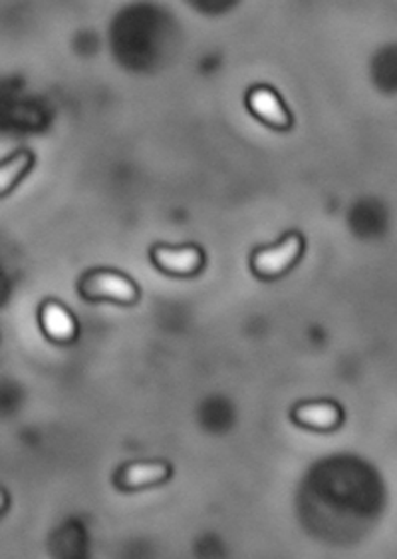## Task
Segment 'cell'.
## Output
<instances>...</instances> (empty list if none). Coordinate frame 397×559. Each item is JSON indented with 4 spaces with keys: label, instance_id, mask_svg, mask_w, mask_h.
<instances>
[{
    "label": "cell",
    "instance_id": "4",
    "mask_svg": "<svg viewBox=\"0 0 397 559\" xmlns=\"http://www.w3.org/2000/svg\"><path fill=\"white\" fill-rule=\"evenodd\" d=\"M246 102H249V110L266 126L275 130H288L292 126V118L285 102L280 100V96L273 90L266 86L253 88Z\"/></svg>",
    "mask_w": 397,
    "mask_h": 559
},
{
    "label": "cell",
    "instance_id": "6",
    "mask_svg": "<svg viewBox=\"0 0 397 559\" xmlns=\"http://www.w3.org/2000/svg\"><path fill=\"white\" fill-rule=\"evenodd\" d=\"M169 474H171V468L164 462H137V464L125 466L118 474L116 484L123 490H140L145 486H155V484L166 481Z\"/></svg>",
    "mask_w": 397,
    "mask_h": 559
},
{
    "label": "cell",
    "instance_id": "8",
    "mask_svg": "<svg viewBox=\"0 0 397 559\" xmlns=\"http://www.w3.org/2000/svg\"><path fill=\"white\" fill-rule=\"evenodd\" d=\"M33 166V156L28 152H19L16 156L11 157L0 171V183H2V193H9L14 190V186L26 176V171Z\"/></svg>",
    "mask_w": 397,
    "mask_h": 559
},
{
    "label": "cell",
    "instance_id": "3",
    "mask_svg": "<svg viewBox=\"0 0 397 559\" xmlns=\"http://www.w3.org/2000/svg\"><path fill=\"white\" fill-rule=\"evenodd\" d=\"M157 269L176 277H191L203 269V251L195 246L167 247L157 246L152 249Z\"/></svg>",
    "mask_w": 397,
    "mask_h": 559
},
{
    "label": "cell",
    "instance_id": "1",
    "mask_svg": "<svg viewBox=\"0 0 397 559\" xmlns=\"http://www.w3.org/2000/svg\"><path fill=\"white\" fill-rule=\"evenodd\" d=\"M82 295L89 301H111L133 305L140 299V289L130 277L116 271H94L80 285Z\"/></svg>",
    "mask_w": 397,
    "mask_h": 559
},
{
    "label": "cell",
    "instance_id": "5",
    "mask_svg": "<svg viewBox=\"0 0 397 559\" xmlns=\"http://www.w3.org/2000/svg\"><path fill=\"white\" fill-rule=\"evenodd\" d=\"M292 418L304 428L330 432L342 425L344 413L338 404L322 401V403L298 404L292 411Z\"/></svg>",
    "mask_w": 397,
    "mask_h": 559
},
{
    "label": "cell",
    "instance_id": "2",
    "mask_svg": "<svg viewBox=\"0 0 397 559\" xmlns=\"http://www.w3.org/2000/svg\"><path fill=\"white\" fill-rule=\"evenodd\" d=\"M304 241L298 234H288L280 243L273 247L258 249L253 255V271L263 280H276L285 275L288 269L297 265L298 259L302 255Z\"/></svg>",
    "mask_w": 397,
    "mask_h": 559
},
{
    "label": "cell",
    "instance_id": "7",
    "mask_svg": "<svg viewBox=\"0 0 397 559\" xmlns=\"http://www.w3.org/2000/svg\"><path fill=\"white\" fill-rule=\"evenodd\" d=\"M40 323H43L46 336H50L56 343H68L76 336V321L67 307H62L60 302H45V307L40 311Z\"/></svg>",
    "mask_w": 397,
    "mask_h": 559
}]
</instances>
